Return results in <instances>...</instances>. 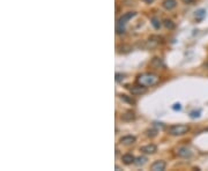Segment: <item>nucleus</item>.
Wrapping results in <instances>:
<instances>
[{
  "label": "nucleus",
  "instance_id": "nucleus-1",
  "mask_svg": "<svg viewBox=\"0 0 208 171\" xmlns=\"http://www.w3.org/2000/svg\"><path fill=\"white\" fill-rule=\"evenodd\" d=\"M136 82L145 87H154L159 82V76L154 73H142L136 76Z\"/></svg>",
  "mask_w": 208,
  "mask_h": 171
},
{
  "label": "nucleus",
  "instance_id": "nucleus-2",
  "mask_svg": "<svg viewBox=\"0 0 208 171\" xmlns=\"http://www.w3.org/2000/svg\"><path fill=\"white\" fill-rule=\"evenodd\" d=\"M188 131H190V126L188 125H173V126H170L169 127V134L171 135H175V136H177V135H184L186 134Z\"/></svg>",
  "mask_w": 208,
  "mask_h": 171
},
{
  "label": "nucleus",
  "instance_id": "nucleus-3",
  "mask_svg": "<svg viewBox=\"0 0 208 171\" xmlns=\"http://www.w3.org/2000/svg\"><path fill=\"white\" fill-rule=\"evenodd\" d=\"M127 88L130 89L131 94L133 95V96H139V95H142L145 94V93H147V87L140 85V83H138V85H135V86H132V87L127 86Z\"/></svg>",
  "mask_w": 208,
  "mask_h": 171
},
{
  "label": "nucleus",
  "instance_id": "nucleus-4",
  "mask_svg": "<svg viewBox=\"0 0 208 171\" xmlns=\"http://www.w3.org/2000/svg\"><path fill=\"white\" fill-rule=\"evenodd\" d=\"M136 15V13L135 12H127L125 13L122 16H120L118 19V22H117V25H125L127 23V21H130L132 17H134Z\"/></svg>",
  "mask_w": 208,
  "mask_h": 171
},
{
  "label": "nucleus",
  "instance_id": "nucleus-5",
  "mask_svg": "<svg viewBox=\"0 0 208 171\" xmlns=\"http://www.w3.org/2000/svg\"><path fill=\"white\" fill-rule=\"evenodd\" d=\"M177 155L179 157H182V159H190L192 155H193V153L187 147H180V148H178V150H177Z\"/></svg>",
  "mask_w": 208,
  "mask_h": 171
},
{
  "label": "nucleus",
  "instance_id": "nucleus-6",
  "mask_svg": "<svg viewBox=\"0 0 208 171\" xmlns=\"http://www.w3.org/2000/svg\"><path fill=\"white\" fill-rule=\"evenodd\" d=\"M165 167H167V163L162 161V159H159V161H155L150 165V169L153 171H163L165 170Z\"/></svg>",
  "mask_w": 208,
  "mask_h": 171
},
{
  "label": "nucleus",
  "instance_id": "nucleus-7",
  "mask_svg": "<svg viewBox=\"0 0 208 171\" xmlns=\"http://www.w3.org/2000/svg\"><path fill=\"white\" fill-rule=\"evenodd\" d=\"M140 150L145 153V154H155L156 151H157V147L156 145L154 143H149V145H146V146H143L140 148Z\"/></svg>",
  "mask_w": 208,
  "mask_h": 171
},
{
  "label": "nucleus",
  "instance_id": "nucleus-8",
  "mask_svg": "<svg viewBox=\"0 0 208 171\" xmlns=\"http://www.w3.org/2000/svg\"><path fill=\"white\" fill-rule=\"evenodd\" d=\"M176 6H177L176 0H164L162 2V7L167 11H172L173 8H176Z\"/></svg>",
  "mask_w": 208,
  "mask_h": 171
},
{
  "label": "nucleus",
  "instance_id": "nucleus-9",
  "mask_svg": "<svg viewBox=\"0 0 208 171\" xmlns=\"http://www.w3.org/2000/svg\"><path fill=\"white\" fill-rule=\"evenodd\" d=\"M135 141H136V139L133 135H125V136L120 138V140H119V142L122 143V145H132Z\"/></svg>",
  "mask_w": 208,
  "mask_h": 171
},
{
  "label": "nucleus",
  "instance_id": "nucleus-10",
  "mask_svg": "<svg viewBox=\"0 0 208 171\" xmlns=\"http://www.w3.org/2000/svg\"><path fill=\"white\" fill-rule=\"evenodd\" d=\"M150 66L153 68H162V67H164V64L161 58L155 57L153 58V60L150 61Z\"/></svg>",
  "mask_w": 208,
  "mask_h": 171
},
{
  "label": "nucleus",
  "instance_id": "nucleus-11",
  "mask_svg": "<svg viewBox=\"0 0 208 171\" xmlns=\"http://www.w3.org/2000/svg\"><path fill=\"white\" fill-rule=\"evenodd\" d=\"M122 161L124 164H126V165H130L132 163L135 162V157L133 156L132 154H125L122 156Z\"/></svg>",
  "mask_w": 208,
  "mask_h": 171
},
{
  "label": "nucleus",
  "instance_id": "nucleus-12",
  "mask_svg": "<svg viewBox=\"0 0 208 171\" xmlns=\"http://www.w3.org/2000/svg\"><path fill=\"white\" fill-rule=\"evenodd\" d=\"M134 118H135V113L132 110L126 111V112L122 116V120H124V122H132Z\"/></svg>",
  "mask_w": 208,
  "mask_h": 171
},
{
  "label": "nucleus",
  "instance_id": "nucleus-13",
  "mask_svg": "<svg viewBox=\"0 0 208 171\" xmlns=\"http://www.w3.org/2000/svg\"><path fill=\"white\" fill-rule=\"evenodd\" d=\"M119 97H120V99H122V101L128 103V104H131V105H134V104H135L134 99H133L132 97H130V96L125 95V94H120V95H119Z\"/></svg>",
  "mask_w": 208,
  "mask_h": 171
},
{
  "label": "nucleus",
  "instance_id": "nucleus-14",
  "mask_svg": "<svg viewBox=\"0 0 208 171\" xmlns=\"http://www.w3.org/2000/svg\"><path fill=\"white\" fill-rule=\"evenodd\" d=\"M151 25H153V27H154L156 30H159V29L162 27L161 21H159V19H156V17H153V19H151Z\"/></svg>",
  "mask_w": 208,
  "mask_h": 171
},
{
  "label": "nucleus",
  "instance_id": "nucleus-15",
  "mask_svg": "<svg viewBox=\"0 0 208 171\" xmlns=\"http://www.w3.org/2000/svg\"><path fill=\"white\" fill-rule=\"evenodd\" d=\"M163 25H164V27H165V28L170 29V30H171V29H173L176 27L175 23H173L171 20H168V19H165V20L163 21Z\"/></svg>",
  "mask_w": 208,
  "mask_h": 171
},
{
  "label": "nucleus",
  "instance_id": "nucleus-16",
  "mask_svg": "<svg viewBox=\"0 0 208 171\" xmlns=\"http://www.w3.org/2000/svg\"><path fill=\"white\" fill-rule=\"evenodd\" d=\"M117 49H122L120 50L119 52H124V53H127V52H130L131 50H132V48H131L130 45H120V46H118Z\"/></svg>",
  "mask_w": 208,
  "mask_h": 171
},
{
  "label": "nucleus",
  "instance_id": "nucleus-17",
  "mask_svg": "<svg viewBox=\"0 0 208 171\" xmlns=\"http://www.w3.org/2000/svg\"><path fill=\"white\" fill-rule=\"evenodd\" d=\"M147 162V159H146V157H138V159H135V164H136V165H143V164H145V163Z\"/></svg>",
  "mask_w": 208,
  "mask_h": 171
},
{
  "label": "nucleus",
  "instance_id": "nucleus-18",
  "mask_svg": "<svg viewBox=\"0 0 208 171\" xmlns=\"http://www.w3.org/2000/svg\"><path fill=\"white\" fill-rule=\"evenodd\" d=\"M124 77H125V74L116 73V81H117V82H120L122 80H124Z\"/></svg>",
  "mask_w": 208,
  "mask_h": 171
},
{
  "label": "nucleus",
  "instance_id": "nucleus-19",
  "mask_svg": "<svg viewBox=\"0 0 208 171\" xmlns=\"http://www.w3.org/2000/svg\"><path fill=\"white\" fill-rule=\"evenodd\" d=\"M205 13H206V12H205L204 9H200L199 12L196 13V16L199 17V19H202V17L205 16Z\"/></svg>",
  "mask_w": 208,
  "mask_h": 171
},
{
  "label": "nucleus",
  "instance_id": "nucleus-20",
  "mask_svg": "<svg viewBox=\"0 0 208 171\" xmlns=\"http://www.w3.org/2000/svg\"><path fill=\"white\" fill-rule=\"evenodd\" d=\"M172 109L175 111H179L180 109H182V105H180L179 103H176V104H173V106H172Z\"/></svg>",
  "mask_w": 208,
  "mask_h": 171
},
{
  "label": "nucleus",
  "instance_id": "nucleus-21",
  "mask_svg": "<svg viewBox=\"0 0 208 171\" xmlns=\"http://www.w3.org/2000/svg\"><path fill=\"white\" fill-rule=\"evenodd\" d=\"M200 116V112L198 111V112H196V111H193V112H191V118H198Z\"/></svg>",
  "mask_w": 208,
  "mask_h": 171
},
{
  "label": "nucleus",
  "instance_id": "nucleus-22",
  "mask_svg": "<svg viewBox=\"0 0 208 171\" xmlns=\"http://www.w3.org/2000/svg\"><path fill=\"white\" fill-rule=\"evenodd\" d=\"M184 4H188V5H192V4H194V1L196 0H182Z\"/></svg>",
  "mask_w": 208,
  "mask_h": 171
},
{
  "label": "nucleus",
  "instance_id": "nucleus-23",
  "mask_svg": "<svg viewBox=\"0 0 208 171\" xmlns=\"http://www.w3.org/2000/svg\"><path fill=\"white\" fill-rule=\"evenodd\" d=\"M142 1H145V2H147V4H151L154 0H142Z\"/></svg>",
  "mask_w": 208,
  "mask_h": 171
},
{
  "label": "nucleus",
  "instance_id": "nucleus-24",
  "mask_svg": "<svg viewBox=\"0 0 208 171\" xmlns=\"http://www.w3.org/2000/svg\"><path fill=\"white\" fill-rule=\"evenodd\" d=\"M205 67H206V68L208 69V59L206 60V62H205Z\"/></svg>",
  "mask_w": 208,
  "mask_h": 171
}]
</instances>
